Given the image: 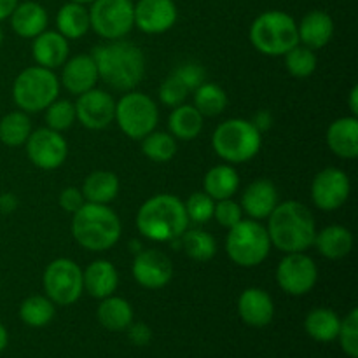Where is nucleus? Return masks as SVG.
<instances>
[{"label": "nucleus", "instance_id": "obj_46", "mask_svg": "<svg viewBox=\"0 0 358 358\" xmlns=\"http://www.w3.org/2000/svg\"><path fill=\"white\" fill-rule=\"evenodd\" d=\"M128 331V339L135 346H145L149 345L150 339H152V331L149 329V325L142 324V322H136V324H129Z\"/></svg>", "mask_w": 358, "mask_h": 358}, {"label": "nucleus", "instance_id": "obj_17", "mask_svg": "<svg viewBox=\"0 0 358 358\" xmlns=\"http://www.w3.org/2000/svg\"><path fill=\"white\" fill-rule=\"evenodd\" d=\"M178 20L173 0H138L135 3V27L149 35L171 30Z\"/></svg>", "mask_w": 358, "mask_h": 358}, {"label": "nucleus", "instance_id": "obj_14", "mask_svg": "<svg viewBox=\"0 0 358 358\" xmlns=\"http://www.w3.org/2000/svg\"><path fill=\"white\" fill-rule=\"evenodd\" d=\"M352 182L346 171L339 168H324L311 182V201L322 212H336L348 201Z\"/></svg>", "mask_w": 358, "mask_h": 358}, {"label": "nucleus", "instance_id": "obj_24", "mask_svg": "<svg viewBox=\"0 0 358 358\" xmlns=\"http://www.w3.org/2000/svg\"><path fill=\"white\" fill-rule=\"evenodd\" d=\"M9 20L14 34L21 38H35L42 31L48 30L49 23L48 10L37 0L17 2V6L10 13Z\"/></svg>", "mask_w": 358, "mask_h": 358}, {"label": "nucleus", "instance_id": "obj_43", "mask_svg": "<svg viewBox=\"0 0 358 358\" xmlns=\"http://www.w3.org/2000/svg\"><path fill=\"white\" fill-rule=\"evenodd\" d=\"M213 219L226 229H231L236 226L240 220H243V210H241L240 203L234 201L233 198L220 199L215 201V210H213Z\"/></svg>", "mask_w": 358, "mask_h": 358}, {"label": "nucleus", "instance_id": "obj_25", "mask_svg": "<svg viewBox=\"0 0 358 358\" xmlns=\"http://www.w3.org/2000/svg\"><path fill=\"white\" fill-rule=\"evenodd\" d=\"M84 292L94 299H105L114 296L119 287V273L112 262L105 259L93 261L83 271Z\"/></svg>", "mask_w": 358, "mask_h": 358}, {"label": "nucleus", "instance_id": "obj_49", "mask_svg": "<svg viewBox=\"0 0 358 358\" xmlns=\"http://www.w3.org/2000/svg\"><path fill=\"white\" fill-rule=\"evenodd\" d=\"M20 0H0V21L7 20Z\"/></svg>", "mask_w": 358, "mask_h": 358}, {"label": "nucleus", "instance_id": "obj_27", "mask_svg": "<svg viewBox=\"0 0 358 358\" xmlns=\"http://www.w3.org/2000/svg\"><path fill=\"white\" fill-rule=\"evenodd\" d=\"M80 191L87 203L108 205L117 198L119 191H121V182L114 171L96 170L84 178Z\"/></svg>", "mask_w": 358, "mask_h": 358}, {"label": "nucleus", "instance_id": "obj_11", "mask_svg": "<svg viewBox=\"0 0 358 358\" xmlns=\"http://www.w3.org/2000/svg\"><path fill=\"white\" fill-rule=\"evenodd\" d=\"M87 10L91 30L105 41H121L135 28L133 0H94Z\"/></svg>", "mask_w": 358, "mask_h": 358}, {"label": "nucleus", "instance_id": "obj_31", "mask_svg": "<svg viewBox=\"0 0 358 358\" xmlns=\"http://www.w3.org/2000/svg\"><path fill=\"white\" fill-rule=\"evenodd\" d=\"M96 317L101 327L112 332H121L126 331L133 322V308L122 297L108 296L98 304Z\"/></svg>", "mask_w": 358, "mask_h": 358}, {"label": "nucleus", "instance_id": "obj_12", "mask_svg": "<svg viewBox=\"0 0 358 358\" xmlns=\"http://www.w3.org/2000/svg\"><path fill=\"white\" fill-rule=\"evenodd\" d=\"M276 282L289 296H306L318 282L317 262L306 252L285 254L276 268Z\"/></svg>", "mask_w": 358, "mask_h": 358}, {"label": "nucleus", "instance_id": "obj_3", "mask_svg": "<svg viewBox=\"0 0 358 358\" xmlns=\"http://www.w3.org/2000/svg\"><path fill=\"white\" fill-rule=\"evenodd\" d=\"M184 201L173 194L152 196L136 212V229L143 238L156 243H171L189 229Z\"/></svg>", "mask_w": 358, "mask_h": 358}, {"label": "nucleus", "instance_id": "obj_23", "mask_svg": "<svg viewBox=\"0 0 358 358\" xmlns=\"http://www.w3.org/2000/svg\"><path fill=\"white\" fill-rule=\"evenodd\" d=\"M297 37H299V44L313 51L325 48L334 37V20L325 10H310L297 23Z\"/></svg>", "mask_w": 358, "mask_h": 358}, {"label": "nucleus", "instance_id": "obj_30", "mask_svg": "<svg viewBox=\"0 0 358 358\" xmlns=\"http://www.w3.org/2000/svg\"><path fill=\"white\" fill-rule=\"evenodd\" d=\"M203 121H205V117L199 114L194 105H178L171 110L170 117H168L170 135L175 140H182V142L198 138L203 131Z\"/></svg>", "mask_w": 358, "mask_h": 358}, {"label": "nucleus", "instance_id": "obj_18", "mask_svg": "<svg viewBox=\"0 0 358 358\" xmlns=\"http://www.w3.org/2000/svg\"><path fill=\"white\" fill-rule=\"evenodd\" d=\"M278 203V189L268 178H257L250 182L240 199L243 215H248V219L252 220H266Z\"/></svg>", "mask_w": 358, "mask_h": 358}, {"label": "nucleus", "instance_id": "obj_2", "mask_svg": "<svg viewBox=\"0 0 358 358\" xmlns=\"http://www.w3.org/2000/svg\"><path fill=\"white\" fill-rule=\"evenodd\" d=\"M266 220L271 245L283 254L308 252L313 247L317 222L313 212L301 201L289 199L278 203Z\"/></svg>", "mask_w": 358, "mask_h": 358}, {"label": "nucleus", "instance_id": "obj_45", "mask_svg": "<svg viewBox=\"0 0 358 358\" xmlns=\"http://www.w3.org/2000/svg\"><path fill=\"white\" fill-rule=\"evenodd\" d=\"M58 203L62 206L63 212H69V213H76L80 206L86 203L84 199L83 191L79 187H65L58 196Z\"/></svg>", "mask_w": 358, "mask_h": 358}, {"label": "nucleus", "instance_id": "obj_36", "mask_svg": "<svg viewBox=\"0 0 358 358\" xmlns=\"http://www.w3.org/2000/svg\"><path fill=\"white\" fill-rule=\"evenodd\" d=\"M56 304L45 296H30L21 303L20 318L28 327H45L55 318Z\"/></svg>", "mask_w": 358, "mask_h": 358}, {"label": "nucleus", "instance_id": "obj_13", "mask_svg": "<svg viewBox=\"0 0 358 358\" xmlns=\"http://www.w3.org/2000/svg\"><path fill=\"white\" fill-rule=\"evenodd\" d=\"M24 147H27V156L30 163L45 171L58 170L62 164H65L66 156H69V143L65 136L48 126L35 131L31 129Z\"/></svg>", "mask_w": 358, "mask_h": 358}, {"label": "nucleus", "instance_id": "obj_7", "mask_svg": "<svg viewBox=\"0 0 358 358\" xmlns=\"http://www.w3.org/2000/svg\"><path fill=\"white\" fill-rule=\"evenodd\" d=\"M59 79L55 70L44 66H28L17 73L13 83V100L27 114L44 112L59 96Z\"/></svg>", "mask_w": 358, "mask_h": 358}, {"label": "nucleus", "instance_id": "obj_15", "mask_svg": "<svg viewBox=\"0 0 358 358\" xmlns=\"http://www.w3.org/2000/svg\"><path fill=\"white\" fill-rule=\"evenodd\" d=\"M131 273L140 287L157 290L166 287L173 278V262L164 252L156 248L140 250L133 261Z\"/></svg>", "mask_w": 358, "mask_h": 358}, {"label": "nucleus", "instance_id": "obj_10", "mask_svg": "<svg viewBox=\"0 0 358 358\" xmlns=\"http://www.w3.org/2000/svg\"><path fill=\"white\" fill-rule=\"evenodd\" d=\"M44 296L56 306H72L84 294L83 269L76 261L59 257L49 262L42 275Z\"/></svg>", "mask_w": 358, "mask_h": 358}, {"label": "nucleus", "instance_id": "obj_47", "mask_svg": "<svg viewBox=\"0 0 358 358\" xmlns=\"http://www.w3.org/2000/svg\"><path fill=\"white\" fill-rule=\"evenodd\" d=\"M250 122L255 126V128L259 129V131L262 133V131H266V129L271 128L273 117H271V114H269L268 110H261V112H257L254 117H252Z\"/></svg>", "mask_w": 358, "mask_h": 358}, {"label": "nucleus", "instance_id": "obj_32", "mask_svg": "<svg viewBox=\"0 0 358 358\" xmlns=\"http://www.w3.org/2000/svg\"><path fill=\"white\" fill-rule=\"evenodd\" d=\"M341 318L331 308H315L306 315L304 331L318 343H332L338 339Z\"/></svg>", "mask_w": 358, "mask_h": 358}, {"label": "nucleus", "instance_id": "obj_5", "mask_svg": "<svg viewBox=\"0 0 358 358\" xmlns=\"http://www.w3.org/2000/svg\"><path fill=\"white\" fill-rule=\"evenodd\" d=\"M262 147V133L247 119H227L212 135V149L227 164H241L254 159Z\"/></svg>", "mask_w": 358, "mask_h": 358}, {"label": "nucleus", "instance_id": "obj_29", "mask_svg": "<svg viewBox=\"0 0 358 358\" xmlns=\"http://www.w3.org/2000/svg\"><path fill=\"white\" fill-rule=\"evenodd\" d=\"M56 28L66 41H77L83 38L91 30L90 10L84 3H77L69 0L59 7L56 14Z\"/></svg>", "mask_w": 358, "mask_h": 358}, {"label": "nucleus", "instance_id": "obj_19", "mask_svg": "<svg viewBox=\"0 0 358 358\" xmlns=\"http://www.w3.org/2000/svg\"><path fill=\"white\" fill-rule=\"evenodd\" d=\"M98 70L91 55H77L69 58L62 66V77H59V86L65 87L70 94L86 93V91L96 87Z\"/></svg>", "mask_w": 358, "mask_h": 358}, {"label": "nucleus", "instance_id": "obj_20", "mask_svg": "<svg viewBox=\"0 0 358 358\" xmlns=\"http://www.w3.org/2000/svg\"><path fill=\"white\" fill-rule=\"evenodd\" d=\"M238 315L250 327H266L275 318L273 297L264 289H259V287L245 289L238 297Z\"/></svg>", "mask_w": 358, "mask_h": 358}, {"label": "nucleus", "instance_id": "obj_50", "mask_svg": "<svg viewBox=\"0 0 358 358\" xmlns=\"http://www.w3.org/2000/svg\"><path fill=\"white\" fill-rule=\"evenodd\" d=\"M348 108L352 114L350 115H355V117H358V86H353L352 90H350L348 93Z\"/></svg>", "mask_w": 358, "mask_h": 358}, {"label": "nucleus", "instance_id": "obj_16", "mask_svg": "<svg viewBox=\"0 0 358 358\" xmlns=\"http://www.w3.org/2000/svg\"><path fill=\"white\" fill-rule=\"evenodd\" d=\"M77 121L87 129L100 131V129L108 128L114 122L115 114V101L112 94L105 90H93L77 96L76 103Z\"/></svg>", "mask_w": 358, "mask_h": 358}, {"label": "nucleus", "instance_id": "obj_44", "mask_svg": "<svg viewBox=\"0 0 358 358\" xmlns=\"http://www.w3.org/2000/svg\"><path fill=\"white\" fill-rule=\"evenodd\" d=\"M175 76L184 83V86L189 91H194L196 87L201 86L203 83H206V72L203 69L201 63L198 62H185L182 65H178L173 70Z\"/></svg>", "mask_w": 358, "mask_h": 358}, {"label": "nucleus", "instance_id": "obj_34", "mask_svg": "<svg viewBox=\"0 0 358 358\" xmlns=\"http://www.w3.org/2000/svg\"><path fill=\"white\" fill-rule=\"evenodd\" d=\"M192 105L199 110L203 117L220 115L227 107V94L219 84L203 83L192 91Z\"/></svg>", "mask_w": 358, "mask_h": 358}, {"label": "nucleus", "instance_id": "obj_22", "mask_svg": "<svg viewBox=\"0 0 358 358\" xmlns=\"http://www.w3.org/2000/svg\"><path fill=\"white\" fill-rule=\"evenodd\" d=\"M325 142L334 156L341 159H355L358 157V117L345 115L331 122Z\"/></svg>", "mask_w": 358, "mask_h": 358}, {"label": "nucleus", "instance_id": "obj_4", "mask_svg": "<svg viewBox=\"0 0 358 358\" xmlns=\"http://www.w3.org/2000/svg\"><path fill=\"white\" fill-rule=\"evenodd\" d=\"M72 236L77 243L90 252L110 250L119 241L122 224L117 213L108 205L84 203L72 213Z\"/></svg>", "mask_w": 358, "mask_h": 358}, {"label": "nucleus", "instance_id": "obj_53", "mask_svg": "<svg viewBox=\"0 0 358 358\" xmlns=\"http://www.w3.org/2000/svg\"><path fill=\"white\" fill-rule=\"evenodd\" d=\"M2 42H3V30L2 27H0V45H2Z\"/></svg>", "mask_w": 358, "mask_h": 358}, {"label": "nucleus", "instance_id": "obj_41", "mask_svg": "<svg viewBox=\"0 0 358 358\" xmlns=\"http://www.w3.org/2000/svg\"><path fill=\"white\" fill-rule=\"evenodd\" d=\"M339 345L350 358H358V310L353 308L339 327Z\"/></svg>", "mask_w": 358, "mask_h": 358}, {"label": "nucleus", "instance_id": "obj_48", "mask_svg": "<svg viewBox=\"0 0 358 358\" xmlns=\"http://www.w3.org/2000/svg\"><path fill=\"white\" fill-rule=\"evenodd\" d=\"M16 206H17V199H16V196L14 194H3V196H0V210H2V212H13V210H16Z\"/></svg>", "mask_w": 358, "mask_h": 358}, {"label": "nucleus", "instance_id": "obj_52", "mask_svg": "<svg viewBox=\"0 0 358 358\" xmlns=\"http://www.w3.org/2000/svg\"><path fill=\"white\" fill-rule=\"evenodd\" d=\"M72 2H77V3H84V6H86V3H91V2H94V0H72Z\"/></svg>", "mask_w": 358, "mask_h": 358}, {"label": "nucleus", "instance_id": "obj_33", "mask_svg": "<svg viewBox=\"0 0 358 358\" xmlns=\"http://www.w3.org/2000/svg\"><path fill=\"white\" fill-rule=\"evenodd\" d=\"M178 245L189 259L196 262H208L217 254V241L208 231L205 229H187L180 238Z\"/></svg>", "mask_w": 358, "mask_h": 358}, {"label": "nucleus", "instance_id": "obj_8", "mask_svg": "<svg viewBox=\"0 0 358 358\" xmlns=\"http://www.w3.org/2000/svg\"><path fill=\"white\" fill-rule=\"evenodd\" d=\"M226 254L231 262L240 268H255L268 259L271 252V240L259 220L243 219L227 229Z\"/></svg>", "mask_w": 358, "mask_h": 358}, {"label": "nucleus", "instance_id": "obj_21", "mask_svg": "<svg viewBox=\"0 0 358 358\" xmlns=\"http://www.w3.org/2000/svg\"><path fill=\"white\" fill-rule=\"evenodd\" d=\"M31 41V56L38 66L56 70L69 59L70 44L59 31L44 30Z\"/></svg>", "mask_w": 358, "mask_h": 358}, {"label": "nucleus", "instance_id": "obj_6", "mask_svg": "<svg viewBox=\"0 0 358 358\" xmlns=\"http://www.w3.org/2000/svg\"><path fill=\"white\" fill-rule=\"evenodd\" d=\"M250 42L264 56H285L299 44L297 21L285 10H266L250 24Z\"/></svg>", "mask_w": 358, "mask_h": 358}, {"label": "nucleus", "instance_id": "obj_9", "mask_svg": "<svg viewBox=\"0 0 358 358\" xmlns=\"http://www.w3.org/2000/svg\"><path fill=\"white\" fill-rule=\"evenodd\" d=\"M114 121L128 138L142 140L156 129L159 108L149 94L135 90L126 91L121 100L115 101Z\"/></svg>", "mask_w": 358, "mask_h": 358}, {"label": "nucleus", "instance_id": "obj_28", "mask_svg": "<svg viewBox=\"0 0 358 358\" xmlns=\"http://www.w3.org/2000/svg\"><path fill=\"white\" fill-rule=\"evenodd\" d=\"M240 189V175L233 164H217L206 171L203 178V191L215 201L229 199Z\"/></svg>", "mask_w": 358, "mask_h": 358}, {"label": "nucleus", "instance_id": "obj_42", "mask_svg": "<svg viewBox=\"0 0 358 358\" xmlns=\"http://www.w3.org/2000/svg\"><path fill=\"white\" fill-rule=\"evenodd\" d=\"M191 91L184 86L180 79H178L175 73L168 76L166 79L163 80V84L159 86V100L161 103L166 105V107H178L185 101V98L189 96Z\"/></svg>", "mask_w": 358, "mask_h": 358}, {"label": "nucleus", "instance_id": "obj_37", "mask_svg": "<svg viewBox=\"0 0 358 358\" xmlns=\"http://www.w3.org/2000/svg\"><path fill=\"white\" fill-rule=\"evenodd\" d=\"M142 152L154 163H168L177 154V140L166 131H156L142 138Z\"/></svg>", "mask_w": 358, "mask_h": 358}, {"label": "nucleus", "instance_id": "obj_38", "mask_svg": "<svg viewBox=\"0 0 358 358\" xmlns=\"http://www.w3.org/2000/svg\"><path fill=\"white\" fill-rule=\"evenodd\" d=\"M285 69L296 79H306V77L313 76L317 70L318 59L313 49L306 48L303 44H297L287 52L285 56Z\"/></svg>", "mask_w": 358, "mask_h": 358}, {"label": "nucleus", "instance_id": "obj_39", "mask_svg": "<svg viewBox=\"0 0 358 358\" xmlns=\"http://www.w3.org/2000/svg\"><path fill=\"white\" fill-rule=\"evenodd\" d=\"M45 124L55 131H66L77 121L76 105L70 100H59L56 98L48 108H45Z\"/></svg>", "mask_w": 358, "mask_h": 358}, {"label": "nucleus", "instance_id": "obj_40", "mask_svg": "<svg viewBox=\"0 0 358 358\" xmlns=\"http://www.w3.org/2000/svg\"><path fill=\"white\" fill-rule=\"evenodd\" d=\"M185 213L189 217V222H194L198 226L210 222L213 219V210H215V199L210 198L205 191L192 192L184 201Z\"/></svg>", "mask_w": 358, "mask_h": 358}, {"label": "nucleus", "instance_id": "obj_35", "mask_svg": "<svg viewBox=\"0 0 358 358\" xmlns=\"http://www.w3.org/2000/svg\"><path fill=\"white\" fill-rule=\"evenodd\" d=\"M31 133V121L27 112L14 110L0 119V142L7 147H21Z\"/></svg>", "mask_w": 358, "mask_h": 358}, {"label": "nucleus", "instance_id": "obj_51", "mask_svg": "<svg viewBox=\"0 0 358 358\" xmlns=\"http://www.w3.org/2000/svg\"><path fill=\"white\" fill-rule=\"evenodd\" d=\"M7 343H9V334H7V329L0 324V353L7 348Z\"/></svg>", "mask_w": 358, "mask_h": 358}, {"label": "nucleus", "instance_id": "obj_1", "mask_svg": "<svg viewBox=\"0 0 358 358\" xmlns=\"http://www.w3.org/2000/svg\"><path fill=\"white\" fill-rule=\"evenodd\" d=\"M96 63L98 77L115 91H131L145 76L143 51L128 41H107L91 52Z\"/></svg>", "mask_w": 358, "mask_h": 358}, {"label": "nucleus", "instance_id": "obj_26", "mask_svg": "<svg viewBox=\"0 0 358 358\" xmlns=\"http://www.w3.org/2000/svg\"><path fill=\"white\" fill-rule=\"evenodd\" d=\"M313 247H317L318 254L329 261L345 259L353 250V234L345 226H327L322 231H317Z\"/></svg>", "mask_w": 358, "mask_h": 358}]
</instances>
